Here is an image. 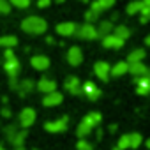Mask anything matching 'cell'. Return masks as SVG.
<instances>
[{
  "mask_svg": "<svg viewBox=\"0 0 150 150\" xmlns=\"http://www.w3.org/2000/svg\"><path fill=\"white\" fill-rule=\"evenodd\" d=\"M4 58H6L4 71L7 72V76H9V80H11V87H13V88H16L18 74H20V69H21L20 60L16 58V55H14L13 48H6V51H4Z\"/></svg>",
  "mask_w": 150,
  "mask_h": 150,
  "instance_id": "6da1fadb",
  "label": "cell"
},
{
  "mask_svg": "<svg viewBox=\"0 0 150 150\" xmlns=\"http://www.w3.org/2000/svg\"><path fill=\"white\" fill-rule=\"evenodd\" d=\"M21 30L30 35H41L48 30V23L41 16H28L21 21Z\"/></svg>",
  "mask_w": 150,
  "mask_h": 150,
  "instance_id": "7a4b0ae2",
  "label": "cell"
},
{
  "mask_svg": "<svg viewBox=\"0 0 150 150\" xmlns=\"http://www.w3.org/2000/svg\"><path fill=\"white\" fill-rule=\"evenodd\" d=\"M74 35H76L78 39H87V41H94L97 39V28L92 25V23H83L81 27L76 28V32H74Z\"/></svg>",
  "mask_w": 150,
  "mask_h": 150,
  "instance_id": "3957f363",
  "label": "cell"
},
{
  "mask_svg": "<svg viewBox=\"0 0 150 150\" xmlns=\"http://www.w3.org/2000/svg\"><path fill=\"white\" fill-rule=\"evenodd\" d=\"M18 118H20V125H21L23 129H28L30 125H34V122H35V118H37V113H35L34 108H23Z\"/></svg>",
  "mask_w": 150,
  "mask_h": 150,
  "instance_id": "277c9868",
  "label": "cell"
},
{
  "mask_svg": "<svg viewBox=\"0 0 150 150\" xmlns=\"http://www.w3.org/2000/svg\"><path fill=\"white\" fill-rule=\"evenodd\" d=\"M67 62L72 67L81 65V62H83V51H81L80 46H71L69 48V51H67Z\"/></svg>",
  "mask_w": 150,
  "mask_h": 150,
  "instance_id": "5b68a950",
  "label": "cell"
},
{
  "mask_svg": "<svg viewBox=\"0 0 150 150\" xmlns=\"http://www.w3.org/2000/svg\"><path fill=\"white\" fill-rule=\"evenodd\" d=\"M67 117H62V118H57V120H50L44 124V129L48 132H64L67 129Z\"/></svg>",
  "mask_w": 150,
  "mask_h": 150,
  "instance_id": "8992f818",
  "label": "cell"
},
{
  "mask_svg": "<svg viewBox=\"0 0 150 150\" xmlns=\"http://www.w3.org/2000/svg\"><path fill=\"white\" fill-rule=\"evenodd\" d=\"M110 71H111V65H110L108 62H104V60H99V62L94 64V72H96V76H97L99 80H103V81H108Z\"/></svg>",
  "mask_w": 150,
  "mask_h": 150,
  "instance_id": "52a82bcc",
  "label": "cell"
},
{
  "mask_svg": "<svg viewBox=\"0 0 150 150\" xmlns=\"http://www.w3.org/2000/svg\"><path fill=\"white\" fill-rule=\"evenodd\" d=\"M62 101H64V96L55 90V92L44 94V97H42V106H46V108H55V106L62 104Z\"/></svg>",
  "mask_w": 150,
  "mask_h": 150,
  "instance_id": "ba28073f",
  "label": "cell"
},
{
  "mask_svg": "<svg viewBox=\"0 0 150 150\" xmlns=\"http://www.w3.org/2000/svg\"><path fill=\"white\" fill-rule=\"evenodd\" d=\"M64 87H65V90H67L69 94H72V96H80V94H81V83H80V78H78V76H69V78L65 80Z\"/></svg>",
  "mask_w": 150,
  "mask_h": 150,
  "instance_id": "9c48e42d",
  "label": "cell"
},
{
  "mask_svg": "<svg viewBox=\"0 0 150 150\" xmlns=\"http://www.w3.org/2000/svg\"><path fill=\"white\" fill-rule=\"evenodd\" d=\"M76 28H78V25L74 21H64V23L57 25V34L62 35V37H71V35H74Z\"/></svg>",
  "mask_w": 150,
  "mask_h": 150,
  "instance_id": "30bf717a",
  "label": "cell"
},
{
  "mask_svg": "<svg viewBox=\"0 0 150 150\" xmlns=\"http://www.w3.org/2000/svg\"><path fill=\"white\" fill-rule=\"evenodd\" d=\"M127 72H131L134 78H139V76H150V69L143 64V62H136V64H129L127 67Z\"/></svg>",
  "mask_w": 150,
  "mask_h": 150,
  "instance_id": "8fae6325",
  "label": "cell"
},
{
  "mask_svg": "<svg viewBox=\"0 0 150 150\" xmlns=\"http://www.w3.org/2000/svg\"><path fill=\"white\" fill-rule=\"evenodd\" d=\"M30 65H32L35 71H46V69L51 65V62H50V58H48L46 55H34V57L30 58Z\"/></svg>",
  "mask_w": 150,
  "mask_h": 150,
  "instance_id": "7c38bea8",
  "label": "cell"
},
{
  "mask_svg": "<svg viewBox=\"0 0 150 150\" xmlns=\"http://www.w3.org/2000/svg\"><path fill=\"white\" fill-rule=\"evenodd\" d=\"M81 94H85L87 99H90V101H97L101 97V90L92 81H87L85 85H81Z\"/></svg>",
  "mask_w": 150,
  "mask_h": 150,
  "instance_id": "4fadbf2b",
  "label": "cell"
},
{
  "mask_svg": "<svg viewBox=\"0 0 150 150\" xmlns=\"http://www.w3.org/2000/svg\"><path fill=\"white\" fill-rule=\"evenodd\" d=\"M35 88L42 94H50V92H55L57 90V81L51 80V78H41L35 85Z\"/></svg>",
  "mask_w": 150,
  "mask_h": 150,
  "instance_id": "5bb4252c",
  "label": "cell"
},
{
  "mask_svg": "<svg viewBox=\"0 0 150 150\" xmlns=\"http://www.w3.org/2000/svg\"><path fill=\"white\" fill-rule=\"evenodd\" d=\"M124 42H125V41L118 39V37L113 35V34L103 37V46H104V48H110V50H120V48L124 46Z\"/></svg>",
  "mask_w": 150,
  "mask_h": 150,
  "instance_id": "9a60e30c",
  "label": "cell"
},
{
  "mask_svg": "<svg viewBox=\"0 0 150 150\" xmlns=\"http://www.w3.org/2000/svg\"><path fill=\"white\" fill-rule=\"evenodd\" d=\"M134 83L138 85V94L139 96H148L150 94V76H139L134 80Z\"/></svg>",
  "mask_w": 150,
  "mask_h": 150,
  "instance_id": "2e32d148",
  "label": "cell"
},
{
  "mask_svg": "<svg viewBox=\"0 0 150 150\" xmlns=\"http://www.w3.org/2000/svg\"><path fill=\"white\" fill-rule=\"evenodd\" d=\"M16 88H18V92H20V96L23 97V96H27V94H30L34 88H35V83H34V80H30V78H27V80H21L20 83H16Z\"/></svg>",
  "mask_w": 150,
  "mask_h": 150,
  "instance_id": "e0dca14e",
  "label": "cell"
},
{
  "mask_svg": "<svg viewBox=\"0 0 150 150\" xmlns=\"http://www.w3.org/2000/svg\"><path fill=\"white\" fill-rule=\"evenodd\" d=\"M110 34H113V23H111L110 20L101 21L99 27H97V37H106V35H110Z\"/></svg>",
  "mask_w": 150,
  "mask_h": 150,
  "instance_id": "ac0fdd59",
  "label": "cell"
},
{
  "mask_svg": "<svg viewBox=\"0 0 150 150\" xmlns=\"http://www.w3.org/2000/svg\"><path fill=\"white\" fill-rule=\"evenodd\" d=\"M25 139H27V129H23V131H16V134L9 139V143L16 148V146H23V143H25Z\"/></svg>",
  "mask_w": 150,
  "mask_h": 150,
  "instance_id": "d6986e66",
  "label": "cell"
},
{
  "mask_svg": "<svg viewBox=\"0 0 150 150\" xmlns=\"http://www.w3.org/2000/svg\"><path fill=\"white\" fill-rule=\"evenodd\" d=\"M127 67H129L127 62H118V64H115V65L111 67V71H110V76H115V78L124 76V74L127 72Z\"/></svg>",
  "mask_w": 150,
  "mask_h": 150,
  "instance_id": "ffe728a7",
  "label": "cell"
},
{
  "mask_svg": "<svg viewBox=\"0 0 150 150\" xmlns=\"http://www.w3.org/2000/svg\"><path fill=\"white\" fill-rule=\"evenodd\" d=\"M145 50H132L127 57V64H136V62H143L145 58Z\"/></svg>",
  "mask_w": 150,
  "mask_h": 150,
  "instance_id": "44dd1931",
  "label": "cell"
},
{
  "mask_svg": "<svg viewBox=\"0 0 150 150\" xmlns=\"http://www.w3.org/2000/svg\"><path fill=\"white\" fill-rule=\"evenodd\" d=\"M92 129H94V127H92V125H90L88 122H85V120H81V122L78 124V129H76V134H78V136H80V139H81V138H85V136H88V134L92 132Z\"/></svg>",
  "mask_w": 150,
  "mask_h": 150,
  "instance_id": "7402d4cb",
  "label": "cell"
},
{
  "mask_svg": "<svg viewBox=\"0 0 150 150\" xmlns=\"http://www.w3.org/2000/svg\"><path fill=\"white\" fill-rule=\"evenodd\" d=\"M18 44V39L16 35H2L0 37V48H14Z\"/></svg>",
  "mask_w": 150,
  "mask_h": 150,
  "instance_id": "603a6c76",
  "label": "cell"
},
{
  "mask_svg": "<svg viewBox=\"0 0 150 150\" xmlns=\"http://www.w3.org/2000/svg\"><path fill=\"white\" fill-rule=\"evenodd\" d=\"M143 7H145V4L141 2V0H132V2L127 6V9H125V11H127V14H129V16H132V14L141 13V9H143Z\"/></svg>",
  "mask_w": 150,
  "mask_h": 150,
  "instance_id": "cb8c5ba5",
  "label": "cell"
},
{
  "mask_svg": "<svg viewBox=\"0 0 150 150\" xmlns=\"http://www.w3.org/2000/svg\"><path fill=\"white\" fill-rule=\"evenodd\" d=\"M85 122H88L92 127H97L99 124H101V120H103V117H101V113H97V111H90L85 118H83Z\"/></svg>",
  "mask_w": 150,
  "mask_h": 150,
  "instance_id": "d4e9b609",
  "label": "cell"
},
{
  "mask_svg": "<svg viewBox=\"0 0 150 150\" xmlns=\"http://www.w3.org/2000/svg\"><path fill=\"white\" fill-rule=\"evenodd\" d=\"M113 35H117L118 39L125 41V39L131 35V32H129V28H127L125 25H118V27H115V28H113Z\"/></svg>",
  "mask_w": 150,
  "mask_h": 150,
  "instance_id": "484cf974",
  "label": "cell"
},
{
  "mask_svg": "<svg viewBox=\"0 0 150 150\" xmlns=\"http://www.w3.org/2000/svg\"><path fill=\"white\" fill-rule=\"evenodd\" d=\"M139 145H141V134L139 132L129 134V148H138Z\"/></svg>",
  "mask_w": 150,
  "mask_h": 150,
  "instance_id": "4316f807",
  "label": "cell"
},
{
  "mask_svg": "<svg viewBox=\"0 0 150 150\" xmlns=\"http://www.w3.org/2000/svg\"><path fill=\"white\" fill-rule=\"evenodd\" d=\"M99 14H101V13H97V11H94V9H88V11L85 13V21H87V23H96V21L99 20Z\"/></svg>",
  "mask_w": 150,
  "mask_h": 150,
  "instance_id": "83f0119b",
  "label": "cell"
},
{
  "mask_svg": "<svg viewBox=\"0 0 150 150\" xmlns=\"http://www.w3.org/2000/svg\"><path fill=\"white\" fill-rule=\"evenodd\" d=\"M9 4L14 6L16 9H27L30 6V0H9Z\"/></svg>",
  "mask_w": 150,
  "mask_h": 150,
  "instance_id": "f1b7e54d",
  "label": "cell"
},
{
  "mask_svg": "<svg viewBox=\"0 0 150 150\" xmlns=\"http://www.w3.org/2000/svg\"><path fill=\"white\" fill-rule=\"evenodd\" d=\"M117 148H118V150H127V148H129V134H124V136H120Z\"/></svg>",
  "mask_w": 150,
  "mask_h": 150,
  "instance_id": "f546056e",
  "label": "cell"
},
{
  "mask_svg": "<svg viewBox=\"0 0 150 150\" xmlns=\"http://www.w3.org/2000/svg\"><path fill=\"white\" fill-rule=\"evenodd\" d=\"M139 14H141L139 21H141V23H148V21H150V6H145Z\"/></svg>",
  "mask_w": 150,
  "mask_h": 150,
  "instance_id": "4dcf8cb0",
  "label": "cell"
},
{
  "mask_svg": "<svg viewBox=\"0 0 150 150\" xmlns=\"http://www.w3.org/2000/svg\"><path fill=\"white\" fill-rule=\"evenodd\" d=\"M96 2L101 7V11H106V9H110V7L115 6V0H96Z\"/></svg>",
  "mask_w": 150,
  "mask_h": 150,
  "instance_id": "1f68e13d",
  "label": "cell"
},
{
  "mask_svg": "<svg viewBox=\"0 0 150 150\" xmlns=\"http://www.w3.org/2000/svg\"><path fill=\"white\" fill-rule=\"evenodd\" d=\"M11 4H9V0H0V14H9L11 13Z\"/></svg>",
  "mask_w": 150,
  "mask_h": 150,
  "instance_id": "d6a6232c",
  "label": "cell"
},
{
  "mask_svg": "<svg viewBox=\"0 0 150 150\" xmlns=\"http://www.w3.org/2000/svg\"><path fill=\"white\" fill-rule=\"evenodd\" d=\"M76 150H94V148H92V145H90L85 138H81V139L78 141V145H76Z\"/></svg>",
  "mask_w": 150,
  "mask_h": 150,
  "instance_id": "836d02e7",
  "label": "cell"
},
{
  "mask_svg": "<svg viewBox=\"0 0 150 150\" xmlns=\"http://www.w3.org/2000/svg\"><path fill=\"white\" fill-rule=\"evenodd\" d=\"M16 131H18V127H16V125H7V127H6V136H7V141H9V139L16 134Z\"/></svg>",
  "mask_w": 150,
  "mask_h": 150,
  "instance_id": "e575fe53",
  "label": "cell"
},
{
  "mask_svg": "<svg viewBox=\"0 0 150 150\" xmlns=\"http://www.w3.org/2000/svg\"><path fill=\"white\" fill-rule=\"evenodd\" d=\"M50 4H51V0H37L39 9H46V7H50Z\"/></svg>",
  "mask_w": 150,
  "mask_h": 150,
  "instance_id": "d590c367",
  "label": "cell"
},
{
  "mask_svg": "<svg viewBox=\"0 0 150 150\" xmlns=\"http://www.w3.org/2000/svg\"><path fill=\"white\" fill-rule=\"evenodd\" d=\"M2 117H7V118H9V117H11V111H9L7 108H2Z\"/></svg>",
  "mask_w": 150,
  "mask_h": 150,
  "instance_id": "8d00e7d4",
  "label": "cell"
},
{
  "mask_svg": "<svg viewBox=\"0 0 150 150\" xmlns=\"http://www.w3.org/2000/svg\"><path fill=\"white\" fill-rule=\"evenodd\" d=\"M145 44H146V46H150V34L145 37Z\"/></svg>",
  "mask_w": 150,
  "mask_h": 150,
  "instance_id": "74e56055",
  "label": "cell"
},
{
  "mask_svg": "<svg viewBox=\"0 0 150 150\" xmlns=\"http://www.w3.org/2000/svg\"><path fill=\"white\" fill-rule=\"evenodd\" d=\"M51 2H57V4H64L65 0H51Z\"/></svg>",
  "mask_w": 150,
  "mask_h": 150,
  "instance_id": "f35d334b",
  "label": "cell"
},
{
  "mask_svg": "<svg viewBox=\"0 0 150 150\" xmlns=\"http://www.w3.org/2000/svg\"><path fill=\"white\" fill-rule=\"evenodd\" d=\"M141 2H143L145 6H150V0H141Z\"/></svg>",
  "mask_w": 150,
  "mask_h": 150,
  "instance_id": "ab89813d",
  "label": "cell"
},
{
  "mask_svg": "<svg viewBox=\"0 0 150 150\" xmlns=\"http://www.w3.org/2000/svg\"><path fill=\"white\" fill-rule=\"evenodd\" d=\"M146 148H148V150H150V138H148V139H146Z\"/></svg>",
  "mask_w": 150,
  "mask_h": 150,
  "instance_id": "60d3db41",
  "label": "cell"
},
{
  "mask_svg": "<svg viewBox=\"0 0 150 150\" xmlns=\"http://www.w3.org/2000/svg\"><path fill=\"white\" fill-rule=\"evenodd\" d=\"M14 150H27V148H23V146H16Z\"/></svg>",
  "mask_w": 150,
  "mask_h": 150,
  "instance_id": "b9f144b4",
  "label": "cell"
},
{
  "mask_svg": "<svg viewBox=\"0 0 150 150\" xmlns=\"http://www.w3.org/2000/svg\"><path fill=\"white\" fill-rule=\"evenodd\" d=\"M80 2H90V0H80Z\"/></svg>",
  "mask_w": 150,
  "mask_h": 150,
  "instance_id": "7bdbcfd3",
  "label": "cell"
},
{
  "mask_svg": "<svg viewBox=\"0 0 150 150\" xmlns=\"http://www.w3.org/2000/svg\"><path fill=\"white\" fill-rule=\"evenodd\" d=\"M2 148H4V146H2V145H0V150H2Z\"/></svg>",
  "mask_w": 150,
  "mask_h": 150,
  "instance_id": "ee69618b",
  "label": "cell"
},
{
  "mask_svg": "<svg viewBox=\"0 0 150 150\" xmlns=\"http://www.w3.org/2000/svg\"><path fill=\"white\" fill-rule=\"evenodd\" d=\"M2 150H6V148H2Z\"/></svg>",
  "mask_w": 150,
  "mask_h": 150,
  "instance_id": "f6af8a7d",
  "label": "cell"
},
{
  "mask_svg": "<svg viewBox=\"0 0 150 150\" xmlns=\"http://www.w3.org/2000/svg\"><path fill=\"white\" fill-rule=\"evenodd\" d=\"M35 150H37V148H35Z\"/></svg>",
  "mask_w": 150,
  "mask_h": 150,
  "instance_id": "bcb514c9",
  "label": "cell"
}]
</instances>
